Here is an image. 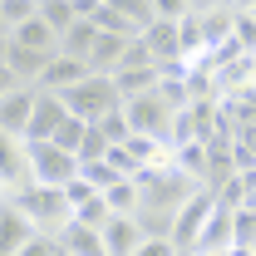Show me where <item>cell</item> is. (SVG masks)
<instances>
[{
	"label": "cell",
	"instance_id": "obj_30",
	"mask_svg": "<svg viewBox=\"0 0 256 256\" xmlns=\"http://www.w3.org/2000/svg\"><path fill=\"white\" fill-rule=\"evenodd\" d=\"M236 246H256V207H236Z\"/></svg>",
	"mask_w": 256,
	"mask_h": 256
},
{
	"label": "cell",
	"instance_id": "obj_9",
	"mask_svg": "<svg viewBox=\"0 0 256 256\" xmlns=\"http://www.w3.org/2000/svg\"><path fill=\"white\" fill-rule=\"evenodd\" d=\"M94 69H89V60H74V54H54V60L44 64V74H40V89H50V94H69L74 84H84Z\"/></svg>",
	"mask_w": 256,
	"mask_h": 256
},
{
	"label": "cell",
	"instance_id": "obj_6",
	"mask_svg": "<svg viewBox=\"0 0 256 256\" xmlns=\"http://www.w3.org/2000/svg\"><path fill=\"white\" fill-rule=\"evenodd\" d=\"M34 104H40V89L34 84H25V89H0V138H30Z\"/></svg>",
	"mask_w": 256,
	"mask_h": 256
},
{
	"label": "cell",
	"instance_id": "obj_16",
	"mask_svg": "<svg viewBox=\"0 0 256 256\" xmlns=\"http://www.w3.org/2000/svg\"><path fill=\"white\" fill-rule=\"evenodd\" d=\"M128 40H138V34L98 30V44H94V54H89V69H94V74H114V69L124 64V54H128Z\"/></svg>",
	"mask_w": 256,
	"mask_h": 256
},
{
	"label": "cell",
	"instance_id": "obj_21",
	"mask_svg": "<svg viewBox=\"0 0 256 256\" xmlns=\"http://www.w3.org/2000/svg\"><path fill=\"white\" fill-rule=\"evenodd\" d=\"M40 15V0H0V30H20Z\"/></svg>",
	"mask_w": 256,
	"mask_h": 256
},
{
	"label": "cell",
	"instance_id": "obj_12",
	"mask_svg": "<svg viewBox=\"0 0 256 256\" xmlns=\"http://www.w3.org/2000/svg\"><path fill=\"white\" fill-rule=\"evenodd\" d=\"M74 108L64 104V94H50V89H40V104H34V118H30V138H54L64 128Z\"/></svg>",
	"mask_w": 256,
	"mask_h": 256
},
{
	"label": "cell",
	"instance_id": "obj_36",
	"mask_svg": "<svg viewBox=\"0 0 256 256\" xmlns=\"http://www.w3.org/2000/svg\"><path fill=\"white\" fill-rule=\"evenodd\" d=\"M232 256H256V246H232Z\"/></svg>",
	"mask_w": 256,
	"mask_h": 256
},
{
	"label": "cell",
	"instance_id": "obj_13",
	"mask_svg": "<svg viewBox=\"0 0 256 256\" xmlns=\"http://www.w3.org/2000/svg\"><path fill=\"white\" fill-rule=\"evenodd\" d=\"M60 246H64V256H108L104 232H98V226H89V222H79V217L60 232Z\"/></svg>",
	"mask_w": 256,
	"mask_h": 256
},
{
	"label": "cell",
	"instance_id": "obj_29",
	"mask_svg": "<svg viewBox=\"0 0 256 256\" xmlns=\"http://www.w3.org/2000/svg\"><path fill=\"white\" fill-rule=\"evenodd\" d=\"M98 128L108 133V143H128V138H133V124H128V114H124V108L104 114V118H98Z\"/></svg>",
	"mask_w": 256,
	"mask_h": 256
},
{
	"label": "cell",
	"instance_id": "obj_15",
	"mask_svg": "<svg viewBox=\"0 0 256 256\" xmlns=\"http://www.w3.org/2000/svg\"><path fill=\"white\" fill-rule=\"evenodd\" d=\"M143 222L138 217H114V222L104 226V242H108V256H133L138 246H143Z\"/></svg>",
	"mask_w": 256,
	"mask_h": 256
},
{
	"label": "cell",
	"instance_id": "obj_34",
	"mask_svg": "<svg viewBox=\"0 0 256 256\" xmlns=\"http://www.w3.org/2000/svg\"><path fill=\"white\" fill-rule=\"evenodd\" d=\"M153 5H158V20H188V15H197L192 0H153Z\"/></svg>",
	"mask_w": 256,
	"mask_h": 256
},
{
	"label": "cell",
	"instance_id": "obj_31",
	"mask_svg": "<svg viewBox=\"0 0 256 256\" xmlns=\"http://www.w3.org/2000/svg\"><path fill=\"white\" fill-rule=\"evenodd\" d=\"M178 252H182V246H178L172 236H143V246L133 256H178Z\"/></svg>",
	"mask_w": 256,
	"mask_h": 256
},
{
	"label": "cell",
	"instance_id": "obj_37",
	"mask_svg": "<svg viewBox=\"0 0 256 256\" xmlns=\"http://www.w3.org/2000/svg\"><path fill=\"white\" fill-rule=\"evenodd\" d=\"M232 5H236V10H256V0H232Z\"/></svg>",
	"mask_w": 256,
	"mask_h": 256
},
{
	"label": "cell",
	"instance_id": "obj_22",
	"mask_svg": "<svg viewBox=\"0 0 256 256\" xmlns=\"http://www.w3.org/2000/svg\"><path fill=\"white\" fill-rule=\"evenodd\" d=\"M84 178H89V182H94L98 192H108L114 182H124L128 172L118 168V162H108V158H94V162H84Z\"/></svg>",
	"mask_w": 256,
	"mask_h": 256
},
{
	"label": "cell",
	"instance_id": "obj_14",
	"mask_svg": "<svg viewBox=\"0 0 256 256\" xmlns=\"http://www.w3.org/2000/svg\"><path fill=\"white\" fill-rule=\"evenodd\" d=\"M5 40H15V44H25V50H34V54H60V30L44 20V15H34V20H25L20 30H5Z\"/></svg>",
	"mask_w": 256,
	"mask_h": 256
},
{
	"label": "cell",
	"instance_id": "obj_24",
	"mask_svg": "<svg viewBox=\"0 0 256 256\" xmlns=\"http://www.w3.org/2000/svg\"><path fill=\"white\" fill-rule=\"evenodd\" d=\"M40 15H44V20H50V25H54V30H69V25H74V20H79V10H74V0H44V5H40Z\"/></svg>",
	"mask_w": 256,
	"mask_h": 256
},
{
	"label": "cell",
	"instance_id": "obj_5",
	"mask_svg": "<svg viewBox=\"0 0 256 256\" xmlns=\"http://www.w3.org/2000/svg\"><path fill=\"white\" fill-rule=\"evenodd\" d=\"M25 188H34L30 138H0V197H20Z\"/></svg>",
	"mask_w": 256,
	"mask_h": 256
},
{
	"label": "cell",
	"instance_id": "obj_19",
	"mask_svg": "<svg viewBox=\"0 0 256 256\" xmlns=\"http://www.w3.org/2000/svg\"><path fill=\"white\" fill-rule=\"evenodd\" d=\"M158 79H162L158 64H148V69H118V74H114V84H118V94H124V98L153 94V89H158Z\"/></svg>",
	"mask_w": 256,
	"mask_h": 256
},
{
	"label": "cell",
	"instance_id": "obj_11",
	"mask_svg": "<svg viewBox=\"0 0 256 256\" xmlns=\"http://www.w3.org/2000/svg\"><path fill=\"white\" fill-rule=\"evenodd\" d=\"M226 246H236V207H222V202H217L192 252H226Z\"/></svg>",
	"mask_w": 256,
	"mask_h": 256
},
{
	"label": "cell",
	"instance_id": "obj_40",
	"mask_svg": "<svg viewBox=\"0 0 256 256\" xmlns=\"http://www.w3.org/2000/svg\"><path fill=\"white\" fill-rule=\"evenodd\" d=\"M40 5H44V0H40Z\"/></svg>",
	"mask_w": 256,
	"mask_h": 256
},
{
	"label": "cell",
	"instance_id": "obj_39",
	"mask_svg": "<svg viewBox=\"0 0 256 256\" xmlns=\"http://www.w3.org/2000/svg\"><path fill=\"white\" fill-rule=\"evenodd\" d=\"M252 69H256V54H252Z\"/></svg>",
	"mask_w": 256,
	"mask_h": 256
},
{
	"label": "cell",
	"instance_id": "obj_20",
	"mask_svg": "<svg viewBox=\"0 0 256 256\" xmlns=\"http://www.w3.org/2000/svg\"><path fill=\"white\" fill-rule=\"evenodd\" d=\"M104 197H108L114 217H138V207H143V182H138V178H124V182H114Z\"/></svg>",
	"mask_w": 256,
	"mask_h": 256
},
{
	"label": "cell",
	"instance_id": "obj_28",
	"mask_svg": "<svg viewBox=\"0 0 256 256\" xmlns=\"http://www.w3.org/2000/svg\"><path fill=\"white\" fill-rule=\"evenodd\" d=\"M108 148H114V143H108V133H104L98 124H89L84 143H79V158H84V162H94V158H108Z\"/></svg>",
	"mask_w": 256,
	"mask_h": 256
},
{
	"label": "cell",
	"instance_id": "obj_1",
	"mask_svg": "<svg viewBox=\"0 0 256 256\" xmlns=\"http://www.w3.org/2000/svg\"><path fill=\"white\" fill-rule=\"evenodd\" d=\"M10 202H20L25 212H30V222L40 232H50V236H60L64 226L74 222V202H69V192L64 188H44V182H34L25 188L20 197H10Z\"/></svg>",
	"mask_w": 256,
	"mask_h": 256
},
{
	"label": "cell",
	"instance_id": "obj_25",
	"mask_svg": "<svg viewBox=\"0 0 256 256\" xmlns=\"http://www.w3.org/2000/svg\"><path fill=\"white\" fill-rule=\"evenodd\" d=\"M232 40H236V50H242V54H256V15H252V10H236Z\"/></svg>",
	"mask_w": 256,
	"mask_h": 256
},
{
	"label": "cell",
	"instance_id": "obj_8",
	"mask_svg": "<svg viewBox=\"0 0 256 256\" xmlns=\"http://www.w3.org/2000/svg\"><path fill=\"white\" fill-rule=\"evenodd\" d=\"M212 207H217V192L197 188L188 202H182L178 222H172V242H178V246H197V236H202V226H207V217H212Z\"/></svg>",
	"mask_w": 256,
	"mask_h": 256
},
{
	"label": "cell",
	"instance_id": "obj_4",
	"mask_svg": "<svg viewBox=\"0 0 256 256\" xmlns=\"http://www.w3.org/2000/svg\"><path fill=\"white\" fill-rule=\"evenodd\" d=\"M124 114H128V124H133V133L162 138V143L172 148V118H178V108H172L158 89H153V94H138V98H124Z\"/></svg>",
	"mask_w": 256,
	"mask_h": 256
},
{
	"label": "cell",
	"instance_id": "obj_7",
	"mask_svg": "<svg viewBox=\"0 0 256 256\" xmlns=\"http://www.w3.org/2000/svg\"><path fill=\"white\" fill-rule=\"evenodd\" d=\"M40 236V226L30 222V212L10 197H0V256H20Z\"/></svg>",
	"mask_w": 256,
	"mask_h": 256
},
{
	"label": "cell",
	"instance_id": "obj_3",
	"mask_svg": "<svg viewBox=\"0 0 256 256\" xmlns=\"http://www.w3.org/2000/svg\"><path fill=\"white\" fill-rule=\"evenodd\" d=\"M64 104L79 114V118H89V124H98L104 114H114V108H124V94H118V84H114V74H89L84 84H74L69 94H64Z\"/></svg>",
	"mask_w": 256,
	"mask_h": 256
},
{
	"label": "cell",
	"instance_id": "obj_18",
	"mask_svg": "<svg viewBox=\"0 0 256 256\" xmlns=\"http://www.w3.org/2000/svg\"><path fill=\"white\" fill-rule=\"evenodd\" d=\"M207 158H212V148H207V138H197V143H182V148H172V162L188 172L192 182H202L207 188Z\"/></svg>",
	"mask_w": 256,
	"mask_h": 256
},
{
	"label": "cell",
	"instance_id": "obj_27",
	"mask_svg": "<svg viewBox=\"0 0 256 256\" xmlns=\"http://www.w3.org/2000/svg\"><path fill=\"white\" fill-rule=\"evenodd\" d=\"M74 217H79V222H89V226H98V232H104V226L114 222V207H108V197H104V192H98L94 202H84V207H79V212H74Z\"/></svg>",
	"mask_w": 256,
	"mask_h": 256
},
{
	"label": "cell",
	"instance_id": "obj_17",
	"mask_svg": "<svg viewBox=\"0 0 256 256\" xmlns=\"http://www.w3.org/2000/svg\"><path fill=\"white\" fill-rule=\"evenodd\" d=\"M94 44H98V25H94V20H74V25L60 34V50H64V54H74V60H89Z\"/></svg>",
	"mask_w": 256,
	"mask_h": 256
},
{
	"label": "cell",
	"instance_id": "obj_23",
	"mask_svg": "<svg viewBox=\"0 0 256 256\" xmlns=\"http://www.w3.org/2000/svg\"><path fill=\"white\" fill-rule=\"evenodd\" d=\"M108 5H114V10H124L138 30H148V25L158 20V5H153V0H108Z\"/></svg>",
	"mask_w": 256,
	"mask_h": 256
},
{
	"label": "cell",
	"instance_id": "obj_2",
	"mask_svg": "<svg viewBox=\"0 0 256 256\" xmlns=\"http://www.w3.org/2000/svg\"><path fill=\"white\" fill-rule=\"evenodd\" d=\"M30 168H34V182L44 188H69L79 172H84V158L60 148L54 138H30Z\"/></svg>",
	"mask_w": 256,
	"mask_h": 256
},
{
	"label": "cell",
	"instance_id": "obj_38",
	"mask_svg": "<svg viewBox=\"0 0 256 256\" xmlns=\"http://www.w3.org/2000/svg\"><path fill=\"white\" fill-rule=\"evenodd\" d=\"M197 256H232V246H226V252H197Z\"/></svg>",
	"mask_w": 256,
	"mask_h": 256
},
{
	"label": "cell",
	"instance_id": "obj_10",
	"mask_svg": "<svg viewBox=\"0 0 256 256\" xmlns=\"http://www.w3.org/2000/svg\"><path fill=\"white\" fill-rule=\"evenodd\" d=\"M143 40H148V50H153L158 64H182L188 60L182 54V20H153L143 30Z\"/></svg>",
	"mask_w": 256,
	"mask_h": 256
},
{
	"label": "cell",
	"instance_id": "obj_32",
	"mask_svg": "<svg viewBox=\"0 0 256 256\" xmlns=\"http://www.w3.org/2000/svg\"><path fill=\"white\" fill-rule=\"evenodd\" d=\"M64 192H69V202H74V212H79L84 202H94V197H98V188L89 182V178H84V172H79V178H74V182H69Z\"/></svg>",
	"mask_w": 256,
	"mask_h": 256
},
{
	"label": "cell",
	"instance_id": "obj_33",
	"mask_svg": "<svg viewBox=\"0 0 256 256\" xmlns=\"http://www.w3.org/2000/svg\"><path fill=\"white\" fill-rule=\"evenodd\" d=\"M20 256H64V246H60V236L40 232V236H34V242H30V246H25Z\"/></svg>",
	"mask_w": 256,
	"mask_h": 256
},
{
	"label": "cell",
	"instance_id": "obj_26",
	"mask_svg": "<svg viewBox=\"0 0 256 256\" xmlns=\"http://www.w3.org/2000/svg\"><path fill=\"white\" fill-rule=\"evenodd\" d=\"M84 133H89V118H79V114H69V118H64V128L54 133V143H60V148H69V153H79V143H84Z\"/></svg>",
	"mask_w": 256,
	"mask_h": 256
},
{
	"label": "cell",
	"instance_id": "obj_35",
	"mask_svg": "<svg viewBox=\"0 0 256 256\" xmlns=\"http://www.w3.org/2000/svg\"><path fill=\"white\" fill-rule=\"evenodd\" d=\"M222 5H232V0H192V10H197V15H207V10H222ZM232 10H236V5H232Z\"/></svg>",
	"mask_w": 256,
	"mask_h": 256
}]
</instances>
